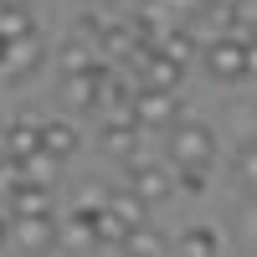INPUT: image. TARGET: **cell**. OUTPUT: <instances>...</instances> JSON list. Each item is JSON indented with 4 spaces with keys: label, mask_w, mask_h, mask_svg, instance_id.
Returning <instances> with one entry per match:
<instances>
[{
    "label": "cell",
    "mask_w": 257,
    "mask_h": 257,
    "mask_svg": "<svg viewBox=\"0 0 257 257\" xmlns=\"http://www.w3.org/2000/svg\"><path fill=\"white\" fill-rule=\"evenodd\" d=\"M165 155H170V170H180V165L211 170V165H216V134H211L206 123H175Z\"/></svg>",
    "instance_id": "6da1fadb"
},
{
    "label": "cell",
    "mask_w": 257,
    "mask_h": 257,
    "mask_svg": "<svg viewBox=\"0 0 257 257\" xmlns=\"http://www.w3.org/2000/svg\"><path fill=\"white\" fill-rule=\"evenodd\" d=\"M134 82H139V88H155V93H175L185 82V62L170 57L165 47H144L134 57Z\"/></svg>",
    "instance_id": "7a4b0ae2"
},
{
    "label": "cell",
    "mask_w": 257,
    "mask_h": 257,
    "mask_svg": "<svg viewBox=\"0 0 257 257\" xmlns=\"http://www.w3.org/2000/svg\"><path fill=\"white\" fill-rule=\"evenodd\" d=\"M201 62L216 82H242L247 77V36H216L201 52Z\"/></svg>",
    "instance_id": "3957f363"
},
{
    "label": "cell",
    "mask_w": 257,
    "mask_h": 257,
    "mask_svg": "<svg viewBox=\"0 0 257 257\" xmlns=\"http://www.w3.org/2000/svg\"><path fill=\"white\" fill-rule=\"evenodd\" d=\"M11 242H21V252H52V247H62V221L57 216H16Z\"/></svg>",
    "instance_id": "277c9868"
},
{
    "label": "cell",
    "mask_w": 257,
    "mask_h": 257,
    "mask_svg": "<svg viewBox=\"0 0 257 257\" xmlns=\"http://www.w3.org/2000/svg\"><path fill=\"white\" fill-rule=\"evenodd\" d=\"M134 118H139V128H175V123H180V103H175V93L139 88V98H134Z\"/></svg>",
    "instance_id": "5b68a950"
},
{
    "label": "cell",
    "mask_w": 257,
    "mask_h": 257,
    "mask_svg": "<svg viewBox=\"0 0 257 257\" xmlns=\"http://www.w3.org/2000/svg\"><path fill=\"white\" fill-rule=\"evenodd\" d=\"M128 185L139 190V196L149 201V206H160L170 190H175V175H170L165 165H144V160H128Z\"/></svg>",
    "instance_id": "8992f818"
},
{
    "label": "cell",
    "mask_w": 257,
    "mask_h": 257,
    "mask_svg": "<svg viewBox=\"0 0 257 257\" xmlns=\"http://www.w3.org/2000/svg\"><path fill=\"white\" fill-rule=\"evenodd\" d=\"M6 190H11V216H57V201L41 180H21Z\"/></svg>",
    "instance_id": "52a82bcc"
},
{
    "label": "cell",
    "mask_w": 257,
    "mask_h": 257,
    "mask_svg": "<svg viewBox=\"0 0 257 257\" xmlns=\"http://www.w3.org/2000/svg\"><path fill=\"white\" fill-rule=\"evenodd\" d=\"M103 149L108 155H118V160H134V144H139V118L134 113H113L108 123H103Z\"/></svg>",
    "instance_id": "ba28073f"
},
{
    "label": "cell",
    "mask_w": 257,
    "mask_h": 257,
    "mask_svg": "<svg viewBox=\"0 0 257 257\" xmlns=\"http://www.w3.org/2000/svg\"><path fill=\"white\" fill-rule=\"evenodd\" d=\"M31 155H41V123H11L6 128V160H11V170H21Z\"/></svg>",
    "instance_id": "9c48e42d"
},
{
    "label": "cell",
    "mask_w": 257,
    "mask_h": 257,
    "mask_svg": "<svg viewBox=\"0 0 257 257\" xmlns=\"http://www.w3.org/2000/svg\"><path fill=\"white\" fill-rule=\"evenodd\" d=\"M57 62H62V77H77V72H93V67H103V52H93L88 41H67V47L57 52Z\"/></svg>",
    "instance_id": "30bf717a"
},
{
    "label": "cell",
    "mask_w": 257,
    "mask_h": 257,
    "mask_svg": "<svg viewBox=\"0 0 257 257\" xmlns=\"http://www.w3.org/2000/svg\"><path fill=\"white\" fill-rule=\"evenodd\" d=\"M36 62H41V41H36V31H31V36H21V41H11V47H6V67H0V72L26 77Z\"/></svg>",
    "instance_id": "8fae6325"
},
{
    "label": "cell",
    "mask_w": 257,
    "mask_h": 257,
    "mask_svg": "<svg viewBox=\"0 0 257 257\" xmlns=\"http://www.w3.org/2000/svg\"><path fill=\"white\" fill-rule=\"evenodd\" d=\"M41 149H47V155H57V160H67L72 149H77V128H72V123H62V118L41 123Z\"/></svg>",
    "instance_id": "7c38bea8"
},
{
    "label": "cell",
    "mask_w": 257,
    "mask_h": 257,
    "mask_svg": "<svg viewBox=\"0 0 257 257\" xmlns=\"http://www.w3.org/2000/svg\"><path fill=\"white\" fill-rule=\"evenodd\" d=\"M221 247H226V242H221L211 226H190L185 237H175V252H190V257H216Z\"/></svg>",
    "instance_id": "4fadbf2b"
},
{
    "label": "cell",
    "mask_w": 257,
    "mask_h": 257,
    "mask_svg": "<svg viewBox=\"0 0 257 257\" xmlns=\"http://www.w3.org/2000/svg\"><path fill=\"white\" fill-rule=\"evenodd\" d=\"M36 26H31V11L26 6H0V41H21V36H31Z\"/></svg>",
    "instance_id": "5bb4252c"
},
{
    "label": "cell",
    "mask_w": 257,
    "mask_h": 257,
    "mask_svg": "<svg viewBox=\"0 0 257 257\" xmlns=\"http://www.w3.org/2000/svg\"><path fill=\"white\" fill-rule=\"evenodd\" d=\"M108 206L118 211V216H123L128 226H144V211H149V201L139 196V190H134V185H123V190H118V196H108Z\"/></svg>",
    "instance_id": "9a60e30c"
},
{
    "label": "cell",
    "mask_w": 257,
    "mask_h": 257,
    "mask_svg": "<svg viewBox=\"0 0 257 257\" xmlns=\"http://www.w3.org/2000/svg\"><path fill=\"white\" fill-rule=\"evenodd\" d=\"M231 170H237V185H247L252 196H257V139H247L237 149V165H231Z\"/></svg>",
    "instance_id": "2e32d148"
},
{
    "label": "cell",
    "mask_w": 257,
    "mask_h": 257,
    "mask_svg": "<svg viewBox=\"0 0 257 257\" xmlns=\"http://www.w3.org/2000/svg\"><path fill=\"white\" fill-rule=\"evenodd\" d=\"M118 252H165V242H160L149 226H134V231L123 237V247H118Z\"/></svg>",
    "instance_id": "e0dca14e"
},
{
    "label": "cell",
    "mask_w": 257,
    "mask_h": 257,
    "mask_svg": "<svg viewBox=\"0 0 257 257\" xmlns=\"http://www.w3.org/2000/svg\"><path fill=\"white\" fill-rule=\"evenodd\" d=\"M206 175H211V170H196V165H180V170H175V185L185 190V196H201V190H206Z\"/></svg>",
    "instance_id": "ac0fdd59"
},
{
    "label": "cell",
    "mask_w": 257,
    "mask_h": 257,
    "mask_svg": "<svg viewBox=\"0 0 257 257\" xmlns=\"http://www.w3.org/2000/svg\"><path fill=\"white\" fill-rule=\"evenodd\" d=\"M237 226H242V242L257 247V201H247V206L237 211Z\"/></svg>",
    "instance_id": "d6986e66"
},
{
    "label": "cell",
    "mask_w": 257,
    "mask_h": 257,
    "mask_svg": "<svg viewBox=\"0 0 257 257\" xmlns=\"http://www.w3.org/2000/svg\"><path fill=\"white\" fill-rule=\"evenodd\" d=\"M247 77H257V36H247Z\"/></svg>",
    "instance_id": "ffe728a7"
},
{
    "label": "cell",
    "mask_w": 257,
    "mask_h": 257,
    "mask_svg": "<svg viewBox=\"0 0 257 257\" xmlns=\"http://www.w3.org/2000/svg\"><path fill=\"white\" fill-rule=\"evenodd\" d=\"M0 247H11V221L0 216Z\"/></svg>",
    "instance_id": "44dd1931"
},
{
    "label": "cell",
    "mask_w": 257,
    "mask_h": 257,
    "mask_svg": "<svg viewBox=\"0 0 257 257\" xmlns=\"http://www.w3.org/2000/svg\"><path fill=\"white\" fill-rule=\"evenodd\" d=\"M0 6H26V11H31V0H0Z\"/></svg>",
    "instance_id": "7402d4cb"
},
{
    "label": "cell",
    "mask_w": 257,
    "mask_h": 257,
    "mask_svg": "<svg viewBox=\"0 0 257 257\" xmlns=\"http://www.w3.org/2000/svg\"><path fill=\"white\" fill-rule=\"evenodd\" d=\"M0 67H6V41H0Z\"/></svg>",
    "instance_id": "603a6c76"
}]
</instances>
